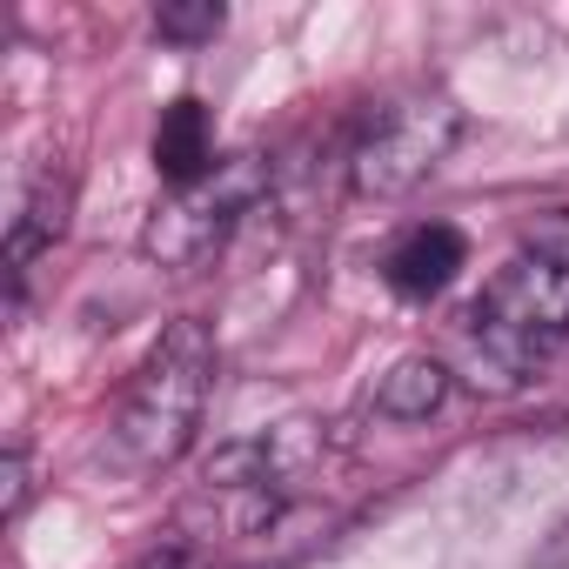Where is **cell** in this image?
Wrapping results in <instances>:
<instances>
[{"instance_id": "4", "label": "cell", "mask_w": 569, "mask_h": 569, "mask_svg": "<svg viewBox=\"0 0 569 569\" xmlns=\"http://www.w3.org/2000/svg\"><path fill=\"white\" fill-rule=\"evenodd\" d=\"M268 181H274V161H268V154H254V148L221 154L208 181L174 188V194L148 214L141 254H148L154 268H168V274H194V268L268 201Z\"/></svg>"}, {"instance_id": "6", "label": "cell", "mask_w": 569, "mask_h": 569, "mask_svg": "<svg viewBox=\"0 0 569 569\" xmlns=\"http://www.w3.org/2000/svg\"><path fill=\"white\" fill-rule=\"evenodd\" d=\"M214 121H208V108L194 101V94H181V101H168L161 108V121H154V174L168 181V188H194V181H208L214 174Z\"/></svg>"}, {"instance_id": "9", "label": "cell", "mask_w": 569, "mask_h": 569, "mask_svg": "<svg viewBox=\"0 0 569 569\" xmlns=\"http://www.w3.org/2000/svg\"><path fill=\"white\" fill-rule=\"evenodd\" d=\"M154 28H161V41L201 48V41H214V34L228 28V14L214 8V0H168V8L154 14Z\"/></svg>"}, {"instance_id": "11", "label": "cell", "mask_w": 569, "mask_h": 569, "mask_svg": "<svg viewBox=\"0 0 569 569\" xmlns=\"http://www.w3.org/2000/svg\"><path fill=\"white\" fill-rule=\"evenodd\" d=\"M21 509H28V456L8 449L0 456V522H14Z\"/></svg>"}, {"instance_id": "12", "label": "cell", "mask_w": 569, "mask_h": 569, "mask_svg": "<svg viewBox=\"0 0 569 569\" xmlns=\"http://www.w3.org/2000/svg\"><path fill=\"white\" fill-rule=\"evenodd\" d=\"M134 569H208V556H201L194 542H161V549H148Z\"/></svg>"}, {"instance_id": "5", "label": "cell", "mask_w": 569, "mask_h": 569, "mask_svg": "<svg viewBox=\"0 0 569 569\" xmlns=\"http://www.w3.org/2000/svg\"><path fill=\"white\" fill-rule=\"evenodd\" d=\"M462 268H469V241H462V228H449V221H422V228L396 234V248L382 254V281H389L402 302L442 296Z\"/></svg>"}, {"instance_id": "10", "label": "cell", "mask_w": 569, "mask_h": 569, "mask_svg": "<svg viewBox=\"0 0 569 569\" xmlns=\"http://www.w3.org/2000/svg\"><path fill=\"white\" fill-rule=\"evenodd\" d=\"M522 241H529V254H542V261L569 268V208H549V214H536Z\"/></svg>"}, {"instance_id": "8", "label": "cell", "mask_w": 569, "mask_h": 569, "mask_svg": "<svg viewBox=\"0 0 569 569\" xmlns=\"http://www.w3.org/2000/svg\"><path fill=\"white\" fill-rule=\"evenodd\" d=\"M61 228H68V188L61 181H34L28 201H21V214L8 221V274L21 281L34 268V254H48L61 241Z\"/></svg>"}, {"instance_id": "7", "label": "cell", "mask_w": 569, "mask_h": 569, "mask_svg": "<svg viewBox=\"0 0 569 569\" xmlns=\"http://www.w3.org/2000/svg\"><path fill=\"white\" fill-rule=\"evenodd\" d=\"M449 362L442 356H402L382 382H376V416L389 422H429L442 402H449Z\"/></svg>"}, {"instance_id": "2", "label": "cell", "mask_w": 569, "mask_h": 569, "mask_svg": "<svg viewBox=\"0 0 569 569\" xmlns=\"http://www.w3.org/2000/svg\"><path fill=\"white\" fill-rule=\"evenodd\" d=\"M208 382H214V342L194 316L168 322L161 342L141 356V369L121 389L114 409V456L128 469H168L188 456L201 409H208Z\"/></svg>"}, {"instance_id": "1", "label": "cell", "mask_w": 569, "mask_h": 569, "mask_svg": "<svg viewBox=\"0 0 569 569\" xmlns=\"http://www.w3.org/2000/svg\"><path fill=\"white\" fill-rule=\"evenodd\" d=\"M569 342V268L542 254L502 261L482 296L449 329V376H462L482 396H516L556 349Z\"/></svg>"}, {"instance_id": "3", "label": "cell", "mask_w": 569, "mask_h": 569, "mask_svg": "<svg viewBox=\"0 0 569 569\" xmlns=\"http://www.w3.org/2000/svg\"><path fill=\"white\" fill-rule=\"evenodd\" d=\"M462 134V108L442 88H409L369 108L356 148H349V181L369 201H402L416 194L456 148Z\"/></svg>"}]
</instances>
